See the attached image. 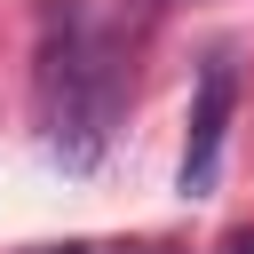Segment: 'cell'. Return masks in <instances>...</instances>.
I'll return each instance as SVG.
<instances>
[{"instance_id":"cell-4","label":"cell","mask_w":254,"mask_h":254,"mask_svg":"<svg viewBox=\"0 0 254 254\" xmlns=\"http://www.w3.org/2000/svg\"><path fill=\"white\" fill-rule=\"evenodd\" d=\"M214 254H254V230H230V238H222Z\"/></svg>"},{"instance_id":"cell-1","label":"cell","mask_w":254,"mask_h":254,"mask_svg":"<svg viewBox=\"0 0 254 254\" xmlns=\"http://www.w3.org/2000/svg\"><path fill=\"white\" fill-rule=\"evenodd\" d=\"M40 127L64 167H95L111 151L119 103H127V32H95L79 0L40 8Z\"/></svg>"},{"instance_id":"cell-3","label":"cell","mask_w":254,"mask_h":254,"mask_svg":"<svg viewBox=\"0 0 254 254\" xmlns=\"http://www.w3.org/2000/svg\"><path fill=\"white\" fill-rule=\"evenodd\" d=\"M56 254H175V246H56Z\"/></svg>"},{"instance_id":"cell-2","label":"cell","mask_w":254,"mask_h":254,"mask_svg":"<svg viewBox=\"0 0 254 254\" xmlns=\"http://www.w3.org/2000/svg\"><path fill=\"white\" fill-rule=\"evenodd\" d=\"M230 103H238V64L230 48H214L198 64V95H190V143H183V190H206L222 167V135H230Z\"/></svg>"}]
</instances>
